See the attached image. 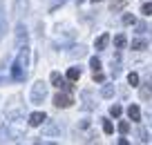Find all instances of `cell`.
<instances>
[{"label": "cell", "instance_id": "obj_2", "mask_svg": "<svg viewBox=\"0 0 152 145\" xmlns=\"http://www.w3.org/2000/svg\"><path fill=\"white\" fill-rule=\"evenodd\" d=\"M45 96H47V85H45L43 80H38L31 87V103H43Z\"/></svg>", "mask_w": 152, "mask_h": 145}, {"label": "cell", "instance_id": "obj_10", "mask_svg": "<svg viewBox=\"0 0 152 145\" xmlns=\"http://www.w3.org/2000/svg\"><path fill=\"white\" fill-rule=\"evenodd\" d=\"M128 2H130V0H112V2H110V9H112V11H121Z\"/></svg>", "mask_w": 152, "mask_h": 145}, {"label": "cell", "instance_id": "obj_20", "mask_svg": "<svg viewBox=\"0 0 152 145\" xmlns=\"http://www.w3.org/2000/svg\"><path fill=\"white\" fill-rule=\"evenodd\" d=\"M141 11H143L145 16H150V14H152V2H145V5L141 7Z\"/></svg>", "mask_w": 152, "mask_h": 145}, {"label": "cell", "instance_id": "obj_17", "mask_svg": "<svg viewBox=\"0 0 152 145\" xmlns=\"http://www.w3.org/2000/svg\"><path fill=\"white\" fill-rule=\"evenodd\" d=\"M134 23H137V18H134L132 14H125L123 16V25H134Z\"/></svg>", "mask_w": 152, "mask_h": 145}, {"label": "cell", "instance_id": "obj_13", "mask_svg": "<svg viewBox=\"0 0 152 145\" xmlns=\"http://www.w3.org/2000/svg\"><path fill=\"white\" fill-rule=\"evenodd\" d=\"M119 132H121V134H128V132H130V123L128 121H121L119 123Z\"/></svg>", "mask_w": 152, "mask_h": 145}, {"label": "cell", "instance_id": "obj_9", "mask_svg": "<svg viewBox=\"0 0 152 145\" xmlns=\"http://www.w3.org/2000/svg\"><path fill=\"white\" fill-rule=\"evenodd\" d=\"M141 98L143 101H150L152 98V85L148 83V85H141Z\"/></svg>", "mask_w": 152, "mask_h": 145}, {"label": "cell", "instance_id": "obj_5", "mask_svg": "<svg viewBox=\"0 0 152 145\" xmlns=\"http://www.w3.org/2000/svg\"><path fill=\"white\" fill-rule=\"evenodd\" d=\"M45 121H47V116H45V112H34L31 116H29V125H34V127L43 125Z\"/></svg>", "mask_w": 152, "mask_h": 145}, {"label": "cell", "instance_id": "obj_8", "mask_svg": "<svg viewBox=\"0 0 152 145\" xmlns=\"http://www.w3.org/2000/svg\"><path fill=\"white\" fill-rule=\"evenodd\" d=\"M78 78H81V69H78V67H69V69H67V80L74 83V80H78Z\"/></svg>", "mask_w": 152, "mask_h": 145}, {"label": "cell", "instance_id": "obj_7", "mask_svg": "<svg viewBox=\"0 0 152 145\" xmlns=\"http://www.w3.org/2000/svg\"><path fill=\"white\" fill-rule=\"evenodd\" d=\"M107 42H110V36H107V34H103V36L96 38L94 47H96V49H105V47H107Z\"/></svg>", "mask_w": 152, "mask_h": 145}, {"label": "cell", "instance_id": "obj_21", "mask_svg": "<svg viewBox=\"0 0 152 145\" xmlns=\"http://www.w3.org/2000/svg\"><path fill=\"white\" fill-rule=\"evenodd\" d=\"M94 80H96V83H103V80H105V76L101 74V71H94Z\"/></svg>", "mask_w": 152, "mask_h": 145}, {"label": "cell", "instance_id": "obj_6", "mask_svg": "<svg viewBox=\"0 0 152 145\" xmlns=\"http://www.w3.org/2000/svg\"><path fill=\"white\" fill-rule=\"evenodd\" d=\"M128 116H130V121H141V109H139V105H130Z\"/></svg>", "mask_w": 152, "mask_h": 145}, {"label": "cell", "instance_id": "obj_1", "mask_svg": "<svg viewBox=\"0 0 152 145\" xmlns=\"http://www.w3.org/2000/svg\"><path fill=\"white\" fill-rule=\"evenodd\" d=\"M25 67H27V49H23V52H20V56H18V60L14 63V69H11V74H14L16 80H23L25 76H27V71H23Z\"/></svg>", "mask_w": 152, "mask_h": 145}, {"label": "cell", "instance_id": "obj_12", "mask_svg": "<svg viewBox=\"0 0 152 145\" xmlns=\"http://www.w3.org/2000/svg\"><path fill=\"white\" fill-rule=\"evenodd\" d=\"M128 83L132 85V87H139V74L137 71H130L128 74Z\"/></svg>", "mask_w": 152, "mask_h": 145}, {"label": "cell", "instance_id": "obj_3", "mask_svg": "<svg viewBox=\"0 0 152 145\" xmlns=\"http://www.w3.org/2000/svg\"><path fill=\"white\" fill-rule=\"evenodd\" d=\"M49 80H52V85H54V87H58V89H69V92H72V89H74V85H72V80H69V83H67V80L63 78V76L58 74V71H52V76H49Z\"/></svg>", "mask_w": 152, "mask_h": 145}, {"label": "cell", "instance_id": "obj_14", "mask_svg": "<svg viewBox=\"0 0 152 145\" xmlns=\"http://www.w3.org/2000/svg\"><path fill=\"white\" fill-rule=\"evenodd\" d=\"M132 49H137V52L145 49V40H134V42H132Z\"/></svg>", "mask_w": 152, "mask_h": 145}, {"label": "cell", "instance_id": "obj_11", "mask_svg": "<svg viewBox=\"0 0 152 145\" xmlns=\"http://www.w3.org/2000/svg\"><path fill=\"white\" fill-rule=\"evenodd\" d=\"M125 42H128V38H125L123 34L114 36V47H116V49H123V47H125Z\"/></svg>", "mask_w": 152, "mask_h": 145}, {"label": "cell", "instance_id": "obj_22", "mask_svg": "<svg viewBox=\"0 0 152 145\" xmlns=\"http://www.w3.org/2000/svg\"><path fill=\"white\" fill-rule=\"evenodd\" d=\"M92 2H101V0H92Z\"/></svg>", "mask_w": 152, "mask_h": 145}, {"label": "cell", "instance_id": "obj_18", "mask_svg": "<svg viewBox=\"0 0 152 145\" xmlns=\"http://www.w3.org/2000/svg\"><path fill=\"white\" fill-rule=\"evenodd\" d=\"M121 112H123L121 105H112V107H110V114H112V116H121Z\"/></svg>", "mask_w": 152, "mask_h": 145}, {"label": "cell", "instance_id": "obj_15", "mask_svg": "<svg viewBox=\"0 0 152 145\" xmlns=\"http://www.w3.org/2000/svg\"><path fill=\"white\" fill-rule=\"evenodd\" d=\"M90 67H92L94 71H101V60H99V58H92V60H90Z\"/></svg>", "mask_w": 152, "mask_h": 145}, {"label": "cell", "instance_id": "obj_16", "mask_svg": "<svg viewBox=\"0 0 152 145\" xmlns=\"http://www.w3.org/2000/svg\"><path fill=\"white\" fill-rule=\"evenodd\" d=\"M103 132H105V134H112V132H114V125H112L110 121H103Z\"/></svg>", "mask_w": 152, "mask_h": 145}, {"label": "cell", "instance_id": "obj_19", "mask_svg": "<svg viewBox=\"0 0 152 145\" xmlns=\"http://www.w3.org/2000/svg\"><path fill=\"white\" fill-rule=\"evenodd\" d=\"M112 94H114V87H112V85H107V87H103V96H105V98H110Z\"/></svg>", "mask_w": 152, "mask_h": 145}, {"label": "cell", "instance_id": "obj_4", "mask_svg": "<svg viewBox=\"0 0 152 145\" xmlns=\"http://www.w3.org/2000/svg\"><path fill=\"white\" fill-rule=\"evenodd\" d=\"M74 103V98H72V94H56V96H54V105H56V107H69V105Z\"/></svg>", "mask_w": 152, "mask_h": 145}]
</instances>
